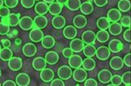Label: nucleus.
<instances>
[{
  "instance_id": "1",
  "label": "nucleus",
  "mask_w": 131,
  "mask_h": 86,
  "mask_svg": "<svg viewBox=\"0 0 131 86\" xmlns=\"http://www.w3.org/2000/svg\"><path fill=\"white\" fill-rule=\"evenodd\" d=\"M19 27L23 31H30L32 28H34V21L31 17H23L20 18Z\"/></svg>"
},
{
  "instance_id": "2",
  "label": "nucleus",
  "mask_w": 131,
  "mask_h": 86,
  "mask_svg": "<svg viewBox=\"0 0 131 86\" xmlns=\"http://www.w3.org/2000/svg\"><path fill=\"white\" fill-rule=\"evenodd\" d=\"M88 77V73L86 70L84 68H77L75 69L74 71L73 72V78L74 79V81L78 82V83H82L85 82Z\"/></svg>"
},
{
  "instance_id": "3",
  "label": "nucleus",
  "mask_w": 131,
  "mask_h": 86,
  "mask_svg": "<svg viewBox=\"0 0 131 86\" xmlns=\"http://www.w3.org/2000/svg\"><path fill=\"white\" fill-rule=\"evenodd\" d=\"M58 76L63 80H68L73 76V71H72L71 67L67 65H63L60 67L58 70Z\"/></svg>"
},
{
  "instance_id": "4",
  "label": "nucleus",
  "mask_w": 131,
  "mask_h": 86,
  "mask_svg": "<svg viewBox=\"0 0 131 86\" xmlns=\"http://www.w3.org/2000/svg\"><path fill=\"white\" fill-rule=\"evenodd\" d=\"M23 66L22 59L18 56H12L10 59L8 61V67L10 68V70L13 71H18Z\"/></svg>"
},
{
  "instance_id": "5",
  "label": "nucleus",
  "mask_w": 131,
  "mask_h": 86,
  "mask_svg": "<svg viewBox=\"0 0 131 86\" xmlns=\"http://www.w3.org/2000/svg\"><path fill=\"white\" fill-rule=\"evenodd\" d=\"M29 37H30L31 41L34 42V43H39L42 41L44 37V33L41 31V29L39 28H33L31 29L29 34Z\"/></svg>"
},
{
  "instance_id": "6",
  "label": "nucleus",
  "mask_w": 131,
  "mask_h": 86,
  "mask_svg": "<svg viewBox=\"0 0 131 86\" xmlns=\"http://www.w3.org/2000/svg\"><path fill=\"white\" fill-rule=\"evenodd\" d=\"M96 40V34L93 31H86L82 34V41L86 45H94Z\"/></svg>"
},
{
  "instance_id": "7",
  "label": "nucleus",
  "mask_w": 131,
  "mask_h": 86,
  "mask_svg": "<svg viewBox=\"0 0 131 86\" xmlns=\"http://www.w3.org/2000/svg\"><path fill=\"white\" fill-rule=\"evenodd\" d=\"M40 78L45 83H51L54 79V71L52 69L45 68L40 71Z\"/></svg>"
},
{
  "instance_id": "8",
  "label": "nucleus",
  "mask_w": 131,
  "mask_h": 86,
  "mask_svg": "<svg viewBox=\"0 0 131 86\" xmlns=\"http://www.w3.org/2000/svg\"><path fill=\"white\" fill-rule=\"evenodd\" d=\"M22 51L25 56L31 58V56H33L37 53V47L32 43H27L23 46Z\"/></svg>"
},
{
  "instance_id": "9",
  "label": "nucleus",
  "mask_w": 131,
  "mask_h": 86,
  "mask_svg": "<svg viewBox=\"0 0 131 86\" xmlns=\"http://www.w3.org/2000/svg\"><path fill=\"white\" fill-rule=\"evenodd\" d=\"M84 47H85V43L82 41V39L73 38L70 42V48L73 52H81L83 51Z\"/></svg>"
},
{
  "instance_id": "10",
  "label": "nucleus",
  "mask_w": 131,
  "mask_h": 86,
  "mask_svg": "<svg viewBox=\"0 0 131 86\" xmlns=\"http://www.w3.org/2000/svg\"><path fill=\"white\" fill-rule=\"evenodd\" d=\"M110 50L106 46H101L96 50V56L100 60H107L110 56Z\"/></svg>"
},
{
  "instance_id": "11",
  "label": "nucleus",
  "mask_w": 131,
  "mask_h": 86,
  "mask_svg": "<svg viewBox=\"0 0 131 86\" xmlns=\"http://www.w3.org/2000/svg\"><path fill=\"white\" fill-rule=\"evenodd\" d=\"M68 64L71 68L77 69V68H80L81 66H82L83 60H82V58L81 56L72 55L70 58H68Z\"/></svg>"
},
{
  "instance_id": "12",
  "label": "nucleus",
  "mask_w": 131,
  "mask_h": 86,
  "mask_svg": "<svg viewBox=\"0 0 131 86\" xmlns=\"http://www.w3.org/2000/svg\"><path fill=\"white\" fill-rule=\"evenodd\" d=\"M33 21H34V28H39L41 30L46 28L48 24L47 18L44 15H38L37 17H35Z\"/></svg>"
},
{
  "instance_id": "13",
  "label": "nucleus",
  "mask_w": 131,
  "mask_h": 86,
  "mask_svg": "<svg viewBox=\"0 0 131 86\" xmlns=\"http://www.w3.org/2000/svg\"><path fill=\"white\" fill-rule=\"evenodd\" d=\"M46 59L44 58H36L35 59H33L32 61V67L35 70H38V71H41L42 70H44L45 68H46Z\"/></svg>"
},
{
  "instance_id": "14",
  "label": "nucleus",
  "mask_w": 131,
  "mask_h": 86,
  "mask_svg": "<svg viewBox=\"0 0 131 86\" xmlns=\"http://www.w3.org/2000/svg\"><path fill=\"white\" fill-rule=\"evenodd\" d=\"M124 62L123 59L120 56H114L110 59V62H109V65L114 70H119L123 67Z\"/></svg>"
},
{
  "instance_id": "15",
  "label": "nucleus",
  "mask_w": 131,
  "mask_h": 86,
  "mask_svg": "<svg viewBox=\"0 0 131 86\" xmlns=\"http://www.w3.org/2000/svg\"><path fill=\"white\" fill-rule=\"evenodd\" d=\"M108 49L110 50L111 52L117 53V52H120L123 49V44L118 39H113V40L109 42Z\"/></svg>"
},
{
  "instance_id": "16",
  "label": "nucleus",
  "mask_w": 131,
  "mask_h": 86,
  "mask_svg": "<svg viewBox=\"0 0 131 86\" xmlns=\"http://www.w3.org/2000/svg\"><path fill=\"white\" fill-rule=\"evenodd\" d=\"M112 73L110 70H101L100 72L98 73V79L101 83H107L111 81L112 78Z\"/></svg>"
},
{
  "instance_id": "17",
  "label": "nucleus",
  "mask_w": 131,
  "mask_h": 86,
  "mask_svg": "<svg viewBox=\"0 0 131 86\" xmlns=\"http://www.w3.org/2000/svg\"><path fill=\"white\" fill-rule=\"evenodd\" d=\"M63 35L67 39H73L77 36V29L75 26L68 25L66 26L63 30Z\"/></svg>"
},
{
  "instance_id": "18",
  "label": "nucleus",
  "mask_w": 131,
  "mask_h": 86,
  "mask_svg": "<svg viewBox=\"0 0 131 86\" xmlns=\"http://www.w3.org/2000/svg\"><path fill=\"white\" fill-rule=\"evenodd\" d=\"M107 16L110 22L112 23L118 22V21H120V19H121V18H122L121 10L119 9H111L110 10H108Z\"/></svg>"
},
{
  "instance_id": "19",
  "label": "nucleus",
  "mask_w": 131,
  "mask_h": 86,
  "mask_svg": "<svg viewBox=\"0 0 131 86\" xmlns=\"http://www.w3.org/2000/svg\"><path fill=\"white\" fill-rule=\"evenodd\" d=\"M16 83L18 86H27L30 83V77L26 73H19L16 77Z\"/></svg>"
},
{
  "instance_id": "20",
  "label": "nucleus",
  "mask_w": 131,
  "mask_h": 86,
  "mask_svg": "<svg viewBox=\"0 0 131 86\" xmlns=\"http://www.w3.org/2000/svg\"><path fill=\"white\" fill-rule=\"evenodd\" d=\"M52 24L55 29H62L66 25V19L63 16L58 15L54 16V18L52 19Z\"/></svg>"
},
{
  "instance_id": "21",
  "label": "nucleus",
  "mask_w": 131,
  "mask_h": 86,
  "mask_svg": "<svg viewBox=\"0 0 131 86\" xmlns=\"http://www.w3.org/2000/svg\"><path fill=\"white\" fill-rule=\"evenodd\" d=\"M73 25L78 29H82L86 25V18L84 15H77L73 20Z\"/></svg>"
},
{
  "instance_id": "22",
  "label": "nucleus",
  "mask_w": 131,
  "mask_h": 86,
  "mask_svg": "<svg viewBox=\"0 0 131 86\" xmlns=\"http://www.w3.org/2000/svg\"><path fill=\"white\" fill-rule=\"evenodd\" d=\"M34 10L36 13L39 14V15H45L48 12L49 5H47V4L45 3V2H39L35 5Z\"/></svg>"
},
{
  "instance_id": "23",
  "label": "nucleus",
  "mask_w": 131,
  "mask_h": 86,
  "mask_svg": "<svg viewBox=\"0 0 131 86\" xmlns=\"http://www.w3.org/2000/svg\"><path fill=\"white\" fill-rule=\"evenodd\" d=\"M45 59L48 64H52H52H55L58 63L60 58H59V55L56 51H48L47 53L46 54Z\"/></svg>"
},
{
  "instance_id": "24",
  "label": "nucleus",
  "mask_w": 131,
  "mask_h": 86,
  "mask_svg": "<svg viewBox=\"0 0 131 86\" xmlns=\"http://www.w3.org/2000/svg\"><path fill=\"white\" fill-rule=\"evenodd\" d=\"M62 8H63L62 5L57 3V2H53V3H51L49 5V10H48V11L50 12L51 15L58 16L62 11Z\"/></svg>"
},
{
  "instance_id": "25",
  "label": "nucleus",
  "mask_w": 131,
  "mask_h": 86,
  "mask_svg": "<svg viewBox=\"0 0 131 86\" xmlns=\"http://www.w3.org/2000/svg\"><path fill=\"white\" fill-rule=\"evenodd\" d=\"M41 45L46 49H51L55 45V39L50 35L44 36L43 39L41 41Z\"/></svg>"
},
{
  "instance_id": "26",
  "label": "nucleus",
  "mask_w": 131,
  "mask_h": 86,
  "mask_svg": "<svg viewBox=\"0 0 131 86\" xmlns=\"http://www.w3.org/2000/svg\"><path fill=\"white\" fill-rule=\"evenodd\" d=\"M109 33L113 36H118L120 33L122 32V26L121 24H119L118 22H115V23H112L109 25L108 28Z\"/></svg>"
},
{
  "instance_id": "27",
  "label": "nucleus",
  "mask_w": 131,
  "mask_h": 86,
  "mask_svg": "<svg viewBox=\"0 0 131 86\" xmlns=\"http://www.w3.org/2000/svg\"><path fill=\"white\" fill-rule=\"evenodd\" d=\"M20 14L18 13H10L8 16V24L10 27H15L19 24Z\"/></svg>"
},
{
  "instance_id": "28",
  "label": "nucleus",
  "mask_w": 131,
  "mask_h": 86,
  "mask_svg": "<svg viewBox=\"0 0 131 86\" xmlns=\"http://www.w3.org/2000/svg\"><path fill=\"white\" fill-rule=\"evenodd\" d=\"M80 10H81V13L84 14V15H89V14L93 12V10H94V5L89 1L84 2V3L81 4Z\"/></svg>"
},
{
  "instance_id": "29",
  "label": "nucleus",
  "mask_w": 131,
  "mask_h": 86,
  "mask_svg": "<svg viewBox=\"0 0 131 86\" xmlns=\"http://www.w3.org/2000/svg\"><path fill=\"white\" fill-rule=\"evenodd\" d=\"M13 56V52L10 48L4 47V49L1 50L0 51V59L3 61H9L10 58Z\"/></svg>"
},
{
  "instance_id": "30",
  "label": "nucleus",
  "mask_w": 131,
  "mask_h": 86,
  "mask_svg": "<svg viewBox=\"0 0 131 86\" xmlns=\"http://www.w3.org/2000/svg\"><path fill=\"white\" fill-rule=\"evenodd\" d=\"M97 27H98L100 30H107V29L109 28V25H110V21L107 18H105V17H101V18H99L97 20Z\"/></svg>"
},
{
  "instance_id": "31",
  "label": "nucleus",
  "mask_w": 131,
  "mask_h": 86,
  "mask_svg": "<svg viewBox=\"0 0 131 86\" xmlns=\"http://www.w3.org/2000/svg\"><path fill=\"white\" fill-rule=\"evenodd\" d=\"M82 66L86 70H93L96 66L95 61L92 58H86V59L83 60Z\"/></svg>"
},
{
  "instance_id": "32",
  "label": "nucleus",
  "mask_w": 131,
  "mask_h": 86,
  "mask_svg": "<svg viewBox=\"0 0 131 86\" xmlns=\"http://www.w3.org/2000/svg\"><path fill=\"white\" fill-rule=\"evenodd\" d=\"M96 39L100 43H106L109 39V32L106 30H100L96 33Z\"/></svg>"
},
{
  "instance_id": "33",
  "label": "nucleus",
  "mask_w": 131,
  "mask_h": 86,
  "mask_svg": "<svg viewBox=\"0 0 131 86\" xmlns=\"http://www.w3.org/2000/svg\"><path fill=\"white\" fill-rule=\"evenodd\" d=\"M96 50L94 45H86L83 49V53L86 58H93L96 55Z\"/></svg>"
},
{
  "instance_id": "34",
  "label": "nucleus",
  "mask_w": 131,
  "mask_h": 86,
  "mask_svg": "<svg viewBox=\"0 0 131 86\" xmlns=\"http://www.w3.org/2000/svg\"><path fill=\"white\" fill-rule=\"evenodd\" d=\"M131 8V3L129 0H120L118 2V9L121 11L127 12L130 10Z\"/></svg>"
},
{
  "instance_id": "35",
  "label": "nucleus",
  "mask_w": 131,
  "mask_h": 86,
  "mask_svg": "<svg viewBox=\"0 0 131 86\" xmlns=\"http://www.w3.org/2000/svg\"><path fill=\"white\" fill-rule=\"evenodd\" d=\"M67 7L71 10H77L81 8V0H68L67 3Z\"/></svg>"
},
{
  "instance_id": "36",
  "label": "nucleus",
  "mask_w": 131,
  "mask_h": 86,
  "mask_svg": "<svg viewBox=\"0 0 131 86\" xmlns=\"http://www.w3.org/2000/svg\"><path fill=\"white\" fill-rule=\"evenodd\" d=\"M10 25L8 24L1 22L0 23V35L1 36H5L7 35L10 31Z\"/></svg>"
},
{
  "instance_id": "37",
  "label": "nucleus",
  "mask_w": 131,
  "mask_h": 86,
  "mask_svg": "<svg viewBox=\"0 0 131 86\" xmlns=\"http://www.w3.org/2000/svg\"><path fill=\"white\" fill-rule=\"evenodd\" d=\"M122 83L127 86L131 85V72L130 71H127L122 76Z\"/></svg>"
},
{
  "instance_id": "38",
  "label": "nucleus",
  "mask_w": 131,
  "mask_h": 86,
  "mask_svg": "<svg viewBox=\"0 0 131 86\" xmlns=\"http://www.w3.org/2000/svg\"><path fill=\"white\" fill-rule=\"evenodd\" d=\"M121 24L122 26L126 27V28H129L131 25V18L129 16H123L121 18Z\"/></svg>"
},
{
  "instance_id": "39",
  "label": "nucleus",
  "mask_w": 131,
  "mask_h": 86,
  "mask_svg": "<svg viewBox=\"0 0 131 86\" xmlns=\"http://www.w3.org/2000/svg\"><path fill=\"white\" fill-rule=\"evenodd\" d=\"M110 82L113 86H119L122 83V78L119 75H115V76H112Z\"/></svg>"
},
{
  "instance_id": "40",
  "label": "nucleus",
  "mask_w": 131,
  "mask_h": 86,
  "mask_svg": "<svg viewBox=\"0 0 131 86\" xmlns=\"http://www.w3.org/2000/svg\"><path fill=\"white\" fill-rule=\"evenodd\" d=\"M21 5L25 9H31L35 6V0H21Z\"/></svg>"
},
{
  "instance_id": "41",
  "label": "nucleus",
  "mask_w": 131,
  "mask_h": 86,
  "mask_svg": "<svg viewBox=\"0 0 131 86\" xmlns=\"http://www.w3.org/2000/svg\"><path fill=\"white\" fill-rule=\"evenodd\" d=\"M10 14V8H8L7 6L3 5L0 8V17H1V18H7Z\"/></svg>"
},
{
  "instance_id": "42",
  "label": "nucleus",
  "mask_w": 131,
  "mask_h": 86,
  "mask_svg": "<svg viewBox=\"0 0 131 86\" xmlns=\"http://www.w3.org/2000/svg\"><path fill=\"white\" fill-rule=\"evenodd\" d=\"M4 2H5V5L10 9L17 7V5H18V0H4Z\"/></svg>"
},
{
  "instance_id": "43",
  "label": "nucleus",
  "mask_w": 131,
  "mask_h": 86,
  "mask_svg": "<svg viewBox=\"0 0 131 86\" xmlns=\"http://www.w3.org/2000/svg\"><path fill=\"white\" fill-rule=\"evenodd\" d=\"M123 38L126 42H128V43H130L131 42V29H130V27L129 28H128L125 31H124Z\"/></svg>"
},
{
  "instance_id": "44",
  "label": "nucleus",
  "mask_w": 131,
  "mask_h": 86,
  "mask_svg": "<svg viewBox=\"0 0 131 86\" xmlns=\"http://www.w3.org/2000/svg\"><path fill=\"white\" fill-rule=\"evenodd\" d=\"M62 54H63V56H64L66 58H69L72 55H73V50H72L70 47H69V48H65V49L63 50V51H62Z\"/></svg>"
},
{
  "instance_id": "45",
  "label": "nucleus",
  "mask_w": 131,
  "mask_h": 86,
  "mask_svg": "<svg viewBox=\"0 0 131 86\" xmlns=\"http://www.w3.org/2000/svg\"><path fill=\"white\" fill-rule=\"evenodd\" d=\"M51 86H64L65 83L63 82V79H53L50 83Z\"/></svg>"
},
{
  "instance_id": "46",
  "label": "nucleus",
  "mask_w": 131,
  "mask_h": 86,
  "mask_svg": "<svg viewBox=\"0 0 131 86\" xmlns=\"http://www.w3.org/2000/svg\"><path fill=\"white\" fill-rule=\"evenodd\" d=\"M85 86H97L98 85V83L95 79L94 78H89L85 80V83H84Z\"/></svg>"
},
{
  "instance_id": "47",
  "label": "nucleus",
  "mask_w": 131,
  "mask_h": 86,
  "mask_svg": "<svg viewBox=\"0 0 131 86\" xmlns=\"http://www.w3.org/2000/svg\"><path fill=\"white\" fill-rule=\"evenodd\" d=\"M123 62H124V64H126L128 67L131 66V54L130 53L127 54V55L124 56Z\"/></svg>"
},
{
  "instance_id": "48",
  "label": "nucleus",
  "mask_w": 131,
  "mask_h": 86,
  "mask_svg": "<svg viewBox=\"0 0 131 86\" xmlns=\"http://www.w3.org/2000/svg\"><path fill=\"white\" fill-rule=\"evenodd\" d=\"M94 3L98 7H103L107 4V0H94Z\"/></svg>"
},
{
  "instance_id": "49",
  "label": "nucleus",
  "mask_w": 131,
  "mask_h": 86,
  "mask_svg": "<svg viewBox=\"0 0 131 86\" xmlns=\"http://www.w3.org/2000/svg\"><path fill=\"white\" fill-rule=\"evenodd\" d=\"M1 44L3 45L4 47H6V48H10V41L8 40V39H2L1 40Z\"/></svg>"
},
{
  "instance_id": "50",
  "label": "nucleus",
  "mask_w": 131,
  "mask_h": 86,
  "mask_svg": "<svg viewBox=\"0 0 131 86\" xmlns=\"http://www.w3.org/2000/svg\"><path fill=\"white\" fill-rule=\"evenodd\" d=\"M2 85L3 86H16L17 83H15V82L12 81V80H6V81H5V83H4Z\"/></svg>"
},
{
  "instance_id": "51",
  "label": "nucleus",
  "mask_w": 131,
  "mask_h": 86,
  "mask_svg": "<svg viewBox=\"0 0 131 86\" xmlns=\"http://www.w3.org/2000/svg\"><path fill=\"white\" fill-rule=\"evenodd\" d=\"M67 1H68V0H56V2H57V3L60 4V5H67Z\"/></svg>"
},
{
  "instance_id": "52",
  "label": "nucleus",
  "mask_w": 131,
  "mask_h": 86,
  "mask_svg": "<svg viewBox=\"0 0 131 86\" xmlns=\"http://www.w3.org/2000/svg\"><path fill=\"white\" fill-rule=\"evenodd\" d=\"M43 2H45L46 4H51V3H53L54 0H43Z\"/></svg>"
},
{
  "instance_id": "53",
  "label": "nucleus",
  "mask_w": 131,
  "mask_h": 86,
  "mask_svg": "<svg viewBox=\"0 0 131 86\" xmlns=\"http://www.w3.org/2000/svg\"><path fill=\"white\" fill-rule=\"evenodd\" d=\"M4 4H5V2H4V0H0V8H1L2 6L4 5Z\"/></svg>"
},
{
  "instance_id": "54",
  "label": "nucleus",
  "mask_w": 131,
  "mask_h": 86,
  "mask_svg": "<svg viewBox=\"0 0 131 86\" xmlns=\"http://www.w3.org/2000/svg\"><path fill=\"white\" fill-rule=\"evenodd\" d=\"M16 44L17 45H18V44H21V39H16Z\"/></svg>"
},
{
  "instance_id": "55",
  "label": "nucleus",
  "mask_w": 131,
  "mask_h": 86,
  "mask_svg": "<svg viewBox=\"0 0 131 86\" xmlns=\"http://www.w3.org/2000/svg\"><path fill=\"white\" fill-rule=\"evenodd\" d=\"M1 50H2V47H1V44H0V51H1Z\"/></svg>"
},
{
  "instance_id": "56",
  "label": "nucleus",
  "mask_w": 131,
  "mask_h": 86,
  "mask_svg": "<svg viewBox=\"0 0 131 86\" xmlns=\"http://www.w3.org/2000/svg\"><path fill=\"white\" fill-rule=\"evenodd\" d=\"M1 75H2V72H1V70H0V77H1Z\"/></svg>"
},
{
  "instance_id": "57",
  "label": "nucleus",
  "mask_w": 131,
  "mask_h": 86,
  "mask_svg": "<svg viewBox=\"0 0 131 86\" xmlns=\"http://www.w3.org/2000/svg\"><path fill=\"white\" fill-rule=\"evenodd\" d=\"M1 85H2V84H1V83H0V86H1Z\"/></svg>"
}]
</instances>
